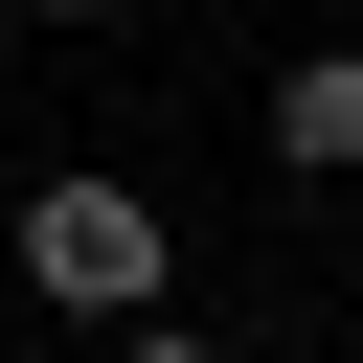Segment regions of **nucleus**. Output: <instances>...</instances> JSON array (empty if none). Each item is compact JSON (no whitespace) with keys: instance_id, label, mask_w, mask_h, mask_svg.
<instances>
[{"instance_id":"nucleus-4","label":"nucleus","mask_w":363,"mask_h":363,"mask_svg":"<svg viewBox=\"0 0 363 363\" xmlns=\"http://www.w3.org/2000/svg\"><path fill=\"white\" fill-rule=\"evenodd\" d=\"M23 23H113V0H23Z\"/></svg>"},{"instance_id":"nucleus-2","label":"nucleus","mask_w":363,"mask_h":363,"mask_svg":"<svg viewBox=\"0 0 363 363\" xmlns=\"http://www.w3.org/2000/svg\"><path fill=\"white\" fill-rule=\"evenodd\" d=\"M272 159L295 182H363V45H295L272 68Z\"/></svg>"},{"instance_id":"nucleus-3","label":"nucleus","mask_w":363,"mask_h":363,"mask_svg":"<svg viewBox=\"0 0 363 363\" xmlns=\"http://www.w3.org/2000/svg\"><path fill=\"white\" fill-rule=\"evenodd\" d=\"M113 363H227V340H204V318H136V340H113Z\"/></svg>"},{"instance_id":"nucleus-1","label":"nucleus","mask_w":363,"mask_h":363,"mask_svg":"<svg viewBox=\"0 0 363 363\" xmlns=\"http://www.w3.org/2000/svg\"><path fill=\"white\" fill-rule=\"evenodd\" d=\"M0 272H23L45 318H91V340H136V318L182 295V204H159V182H23V227H0Z\"/></svg>"}]
</instances>
